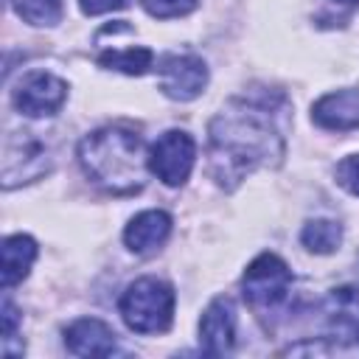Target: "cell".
<instances>
[{
    "label": "cell",
    "mask_w": 359,
    "mask_h": 359,
    "mask_svg": "<svg viewBox=\"0 0 359 359\" xmlns=\"http://www.w3.org/2000/svg\"><path fill=\"white\" fill-rule=\"evenodd\" d=\"M28 135L31 132H22L20 151H17V146L6 143V151H3V188L6 191H11L14 185H22V182H34L36 177L50 171V157H48L45 143H39Z\"/></svg>",
    "instance_id": "8"
},
{
    "label": "cell",
    "mask_w": 359,
    "mask_h": 359,
    "mask_svg": "<svg viewBox=\"0 0 359 359\" xmlns=\"http://www.w3.org/2000/svg\"><path fill=\"white\" fill-rule=\"evenodd\" d=\"M118 311L135 334H163L174 320V289L160 278H137L123 289Z\"/></svg>",
    "instance_id": "3"
},
{
    "label": "cell",
    "mask_w": 359,
    "mask_h": 359,
    "mask_svg": "<svg viewBox=\"0 0 359 359\" xmlns=\"http://www.w3.org/2000/svg\"><path fill=\"white\" fill-rule=\"evenodd\" d=\"M168 236H171V216L165 210H143L123 230L126 247L137 255H149L160 250Z\"/></svg>",
    "instance_id": "12"
},
{
    "label": "cell",
    "mask_w": 359,
    "mask_h": 359,
    "mask_svg": "<svg viewBox=\"0 0 359 359\" xmlns=\"http://www.w3.org/2000/svg\"><path fill=\"white\" fill-rule=\"evenodd\" d=\"M337 3H345V6H359V0H337Z\"/></svg>",
    "instance_id": "22"
},
{
    "label": "cell",
    "mask_w": 359,
    "mask_h": 359,
    "mask_svg": "<svg viewBox=\"0 0 359 359\" xmlns=\"http://www.w3.org/2000/svg\"><path fill=\"white\" fill-rule=\"evenodd\" d=\"M199 345L210 356H222L236 345V309L230 297H216L199 320Z\"/></svg>",
    "instance_id": "9"
},
{
    "label": "cell",
    "mask_w": 359,
    "mask_h": 359,
    "mask_svg": "<svg viewBox=\"0 0 359 359\" xmlns=\"http://www.w3.org/2000/svg\"><path fill=\"white\" fill-rule=\"evenodd\" d=\"M194 163H196V143L182 129L163 132L149 149V171L171 188L182 185L191 177Z\"/></svg>",
    "instance_id": "5"
},
{
    "label": "cell",
    "mask_w": 359,
    "mask_h": 359,
    "mask_svg": "<svg viewBox=\"0 0 359 359\" xmlns=\"http://www.w3.org/2000/svg\"><path fill=\"white\" fill-rule=\"evenodd\" d=\"M81 171L112 196H132L146 185L149 154L143 137L126 126H101L79 143Z\"/></svg>",
    "instance_id": "2"
},
{
    "label": "cell",
    "mask_w": 359,
    "mask_h": 359,
    "mask_svg": "<svg viewBox=\"0 0 359 359\" xmlns=\"http://www.w3.org/2000/svg\"><path fill=\"white\" fill-rule=\"evenodd\" d=\"M17 325H20V311L14 309L11 300H3V351L17 337Z\"/></svg>",
    "instance_id": "20"
},
{
    "label": "cell",
    "mask_w": 359,
    "mask_h": 359,
    "mask_svg": "<svg viewBox=\"0 0 359 359\" xmlns=\"http://www.w3.org/2000/svg\"><path fill=\"white\" fill-rule=\"evenodd\" d=\"M300 241L309 252L328 255L342 244V227L334 219H311V222H306V227L300 233Z\"/></svg>",
    "instance_id": "16"
},
{
    "label": "cell",
    "mask_w": 359,
    "mask_h": 359,
    "mask_svg": "<svg viewBox=\"0 0 359 359\" xmlns=\"http://www.w3.org/2000/svg\"><path fill=\"white\" fill-rule=\"evenodd\" d=\"M292 289V272L286 261L275 252H261L241 275V292L244 300L255 311H272L278 309Z\"/></svg>",
    "instance_id": "4"
},
{
    "label": "cell",
    "mask_w": 359,
    "mask_h": 359,
    "mask_svg": "<svg viewBox=\"0 0 359 359\" xmlns=\"http://www.w3.org/2000/svg\"><path fill=\"white\" fill-rule=\"evenodd\" d=\"M36 252V241L25 233H14L3 241V289H11L31 272Z\"/></svg>",
    "instance_id": "14"
},
{
    "label": "cell",
    "mask_w": 359,
    "mask_h": 359,
    "mask_svg": "<svg viewBox=\"0 0 359 359\" xmlns=\"http://www.w3.org/2000/svg\"><path fill=\"white\" fill-rule=\"evenodd\" d=\"M283 154L286 143L269 101L233 98L208 123V168L224 191L258 168H278Z\"/></svg>",
    "instance_id": "1"
},
{
    "label": "cell",
    "mask_w": 359,
    "mask_h": 359,
    "mask_svg": "<svg viewBox=\"0 0 359 359\" xmlns=\"http://www.w3.org/2000/svg\"><path fill=\"white\" fill-rule=\"evenodd\" d=\"M337 182L351 191L353 196H359V154H348L345 160H339L337 165Z\"/></svg>",
    "instance_id": "19"
},
{
    "label": "cell",
    "mask_w": 359,
    "mask_h": 359,
    "mask_svg": "<svg viewBox=\"0 0 359 359\" xmlns=\"http://www.w3.org/2000/svg\"><path fill=\"white\" fill-rule=\"evenodd\" d=\"M154 62V53L143 45H132V48H109L98 53V65L107 70H121L126 76H143Z\"/></svg>",
    "instance_id": "15"
},
{
    "label": "cell",
    "mask_w": 359,
    "mask_h": 359,
    "mask_svg": "<svg viewBox=\"0 0 359 359\" xmlns=\"http://www.w3.org/2000/svg\"><path fill=\"white\" fill-rule=\"evenodd\" d=\"M140 3H143V8H146L151 17H157V20H171V17H182V14L194 11L199 0H140Z\"/></svg>",
    "instance_id": "18"
},
{
    "label": "cell",
    "mask_w": 359,
    "mask_h": 359,
    "mask_svg": "<svg viewBox=\"0 0 359 359\" xmlns=\"http://www.w3.org/2000/svg\"><path fill=\"white\" fill-rule=\"evenodd\" d=\"M11 8L20 20L36 28H50L62 20V0H11Z\"/></svg>",
    "instance_id": "17"
},
{
    "label": "cell",
    "mask_w": 359,
    "mask_h": 359,
    "mask_svg": "<svg viewBox=\"0 0 359 359\" xmlns=\"http://www.w3.org/2000/svg\"><path fill=\"white\" fill-rule=\"evenodd\" d=\"M160 90L171 101H194L208 87V65L194 53H171L160 59Z\"/></svg>",
    "instance_id": "6"
},
{
    "label": "cell",
    "mask_w": 359,
    "mask_h": 359,
    "mask_svg": "<svg viewBox=\"0 0 359 359\" xmlns=\"http://www.w3.org/2000/svg\"><path fill=\"white\" fill-rule=\"evenodd\" d=\"M323 314L328 323V331L351 339L359 331V286H339L331 289L325 303H323Z\"/></svg>",
    "instance_id": "13"
},
{
    "label": "cell",
    "mask_w": 359,
    "mask_h": 359,
    "mask_svg": "<svg viewBox=\"0 0 359 359\" xmlns=\"http://www.w3.org/2000/svg\"><path fill=\"white\" fill-rule=\"evenodd\" d=\"M81 11L95 17V14H107V11H115V8H123L126 0H79Z\"/></svg>",
    "instance_id": "21"
},
{
    "label": "cell",
    "mask_w": 359,
    "mask_h": 359,
    "mask_svg": "<svg viewBox=\"0 0 359 359\" xmlns=\"http://www.w3.org/2000/svg\"><path fill=\"white\" fill-rule=\"evenodd\" d=\"M356 339H359V331H356Z\"/></svg>",
    "instance_id": "23"
},
{
    "label": "cell",
    "mask_w": 359,
    "mask_h": 359,
    "mask_svg": "<svg viewBox=\"0 0 359 359\" xmlns=\"http://www.w3.org/2000/svg\"><path fill=\"white\" fill-rule=\"evenodd\" d=\"M311 121L331 132L359 129V90H337L325 93L311 104Z\"/></svg>",
    "instance_id": "10"
},
{
    "label": "cell",
    "mask_w": 359,
    "mask_h": 359,
    "mask_svg": "<svg viewBox=\"0 0 359 359\" xmlns=\"http://www.w3.org/2000/svg\"><path fill=\"white\" fill-rule=\"evenodd\" d=\"M11 98L22 115L45 118V115H56L62 109V104L67 101V84L53 73L34 70L17 84Z\"/></svg>",
    "instance_id": "7"
},
{
    "label": "cell",
    "mask_w": 359,
    "mask_h": 359,
    "mask_svg": "<svg viewBox=\"0 0 359 359\" xmlns=\"http://www.w3.org/2000/svg\"><path fill=\"white\" fill-rule=\"evenodd\" d=\"M65 345L73 356H109L115 351V331L98 317H79L65 328Z\"/></svg>",
    "instance_id": "11"
}]
</instances>
